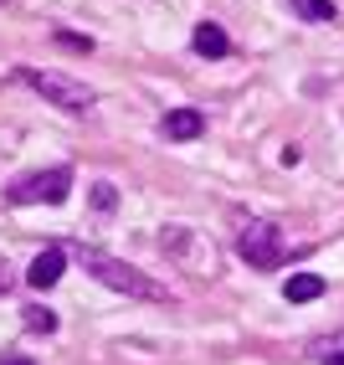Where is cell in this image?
Returning <instances> with one entry per match:
<instances>
[{
  "instance_id": "cell-8",
  "label": "cell",
  "mask_w": 344,
  "mask_h": 365,
  "mask_svg": "<svg viewBox=\"0 0 344 365\" xmlns=\"http://www.w3.org/2000/svg\"><path fill=\"white\" fill-rule=\"evenodd\" d=\"M190 46H195L201 57H226V52H231V36L221 31L216 21H201V26H195V36H190Z\"/></svg>"
},
{
  "instance_id": "cell-4",
  "label": "cell",
  "mask_w": 344,
  "mask_h": 365,
  "mask_svg": "<svg viewBox=\"0 0 344 365\" xmlns=\"http://www.w3.org/2000/svg\"><path fill=\"white\" fill-rule=\"evenodd\" d=\"M67 190H72V170L57 165V170H36V175L16 180V185L6 190V201H11V206H36V201L62 206V201H67Z\"/></svg>"
},
{
  "instance_id": "cell-1",
  "label": "cell",
  "mask_w": 344,
  "mask_h": 365,
  "mask_svg": "<svg viewBox=\"0 0 344 365\" xmlns=\"http://www.w3.org/2000/svg\"><path fill=\"white\" fill-rule=\"evenodd\" d=\"M83 267L98 278V283H108L113 294H129V299H155V304H170V288H160L155 278H144L139 267L129 262H118L108 252H98V247H83Z\"/></svg>"
},
{
  "instance_id": "cell-5",
  "label": "cell",
  "mask_w": 344,
  "mask_h": 365,
  "mask_svg": "<svg viewBox=\"0 0 344 365\" xmlns=\"http://www.w3.org/2000/svg\"><path fill=\"white\" fill-rule=\"evenodd\" d=\"M236 252L247 257V262L257 267V273L278 267V262H283V252H288L283 227H273V222H247V227H241V237H236Z\"/></svg>"
},
{
  "instance_id": "cell-10",
  "label": "cell",
  "mask_w": 344,
  "mask_h": 365,
  "mask_svg": "<svg viewBox=\"0 0 344 365\" xmlns=\"http://www.w3.org/2000/svg\"><path fill=\"white\" fill-rule=\"evenodd\" d=\"M293 11H298L303 21H318V26H329V21H339L334 0H293Z\"/></svg>"
},
{
  "instance_id": "cell-6",
  "label": "cell",
  "mask_w": 344,
  "mask_h": 365,
  "mask_svg": "<svg viewBox=\"0 0 344 365\" xmlns=\"http://www.w3.org/2000/svg\"><path fill=\"white\" fill-rule=\"evenodd\" d=\"M160 129H165L170 144H190V139L206 134V118H201V108H170V113L160 118Z\"/></svg>"
},
{
  "instance_id": "cell-9",
  "label": "cell",
  "mask_w": 344,
  "mask_h": 365,
  "mask_svg": "<svg viewBox=\"0 0 344 365\" xmlns=\"http://www.w3.org/2000/svg\"><path fill=\"white\" fill-rule=\"evenodd\" d=\"M283 299L288 304H313V299H324V278L318 273H293L283 283Z\"/></svg>"
},
{
  "instance_id": "cell-2",
  "label": "cell",
  "mask_w": 344,
  "mask_h": 365,
  "mask_svg": "<svg viewBox=\"0 0 344 365\" xmlns=\"http://www.w3.org/2000/svg\"><path fill=\"white\" fill-rule=\"evenodd\" d=\"M16 78L26 83V88H36L41 98H46V103H57L62 113H88V108L98 103L88 83H78V78H67V72H52V67H46V72H41V67H21Z\"/></svg>"
},
{
  "instance_id": "cell-3",
  "label": "cell",
  "mask_w": 344,
  "mask_h": 365,
  "mask_svg": "<svg viewBox=\"0 0 344 365\" xmlns=\"http://www.w3.org/2000/svg\"><path fill=\"white\" fill-rule=\"evenodd\" d=\"M160 252H170L180 267H190L195 278L216 273V247H211V237H201L195 227H165L160 232Z\"/></svg>"
},
{
  "instance_id": "cell-14",
  "label": "cell",
  "mask_w": 344,
  "mask_h": 365,
  "mask_svg": "<svg viewBox=\"0 0 344 365\" xmlns=\"http://www.w3.org/2000/svg\"><path fill=\"white\" fill-rule=\"evenodd\" d=\"M0 365H36V360H26V355H6Z\"/></svg>"
},
{
  "instance_id": "cell-15",
  "label": "cell",
  "mask_w": 344,
  "mask_h": 365,
  "mask_svg": "<svg viewBox=\"0 0 344 365\" xmlns=\"http://www.w3.org/2000/svg\"><path fill=\"white\" fill-rule=\"evenodd\" d=\"M324 365H344V355H324Z\"/></svg>"
},
{
  "instance_id": "cell-12",
  "label": "cell",
  "mask_w": 344,
  "mask_h": 365,
  "mask_svg": "<svg viewBox=\"0 0 344 365\" xmlns=\"http://www.w3.org/2000/svg\"><path fill=\"white\" fill-rule=\"evenodd\" d=\"M113 206H118V190H113L108 180H98V185H93V211H103V216H108Z\"/></svg>"
},
{
  "instance_id": "cell-13",
  "label": "cell",
  "mask_w": 344,
  "mask_h": 365,
  "mask_svg": "<svg viewBox=\"0 0 344 365\" xmlns=\"http://www.w3.org/2000/svg\"><path fill=\"white\" fill-rule=\"evenodd\" d=\"M318 350H329V355H344V334H334V339H324Z\"/></svg>"
},
{
  "instance_id": "cell-11",
  "label": "cell",
  "mask_w": 344,
  "mask_h": 365,
  "mask_svg": "<svg viewBox=\"0 0 344 365\" xmlns=\"http://www.w3.org/2000/svg\"><path fill=\"white\" fill-rule=\"evenodd\" d=\"M21 319H26L31 334H52V329H57V314H52V309H41V304H31L26 314H21Z\"/></svg>"
},
{
  "instance_id": "cell-7",
  "label": "cell",
  "mask_w": 344,
  "mask_h": 365,
  "mask_svg": "<svg viewBox=\"0 0 344 365\" xmlns=\"http://www.w3.org/2000/svg\"><path fill=\"white\" fill-rule=\"evenodd\" d=\"M62 273H67V252H62V247H46V252H36V257H31L26 283H31V288H52Z\"/></svg>"
}]
</instances>
